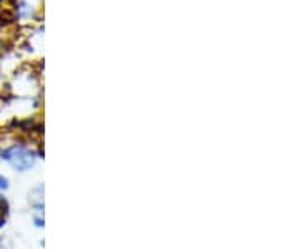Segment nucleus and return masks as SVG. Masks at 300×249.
Instances as JSON below:
<instances>
[{
	"label": "nucleus",
	"instance_id": "f03ea898",
	"mask_svg": "<svg viewBox=\"0 0 300 249\" xmlns=\"http://www.w3.org/2000/svg\"><path fill=\"white\" fill-rule=\"evenodd\" d=\"M9 187V181H7V177H4L2 174H0V189H7Z\"/></svg>",
	"mask_w": 300,
	"mask_h": 249
},
{
	"label": "nucleus",
	"instance_id": "f257e3e1",
	"mask_svg": "<svg viewBox=\"0 0 300 249\" xmlns=\"http://www.w3.org/2000/svg\"><path fill=\"white\" fill-rule=\"evenodd\" d=\"M0 157L7 163H10V166L13 167L15 171H29L30 167L35 163V157H33V154L30 151H27L25 147L22 146H12V147H7L2 152H0Z\"/></svg>",
	"mask_w": 300,
	"mask_h": 249
}]
</instances>
